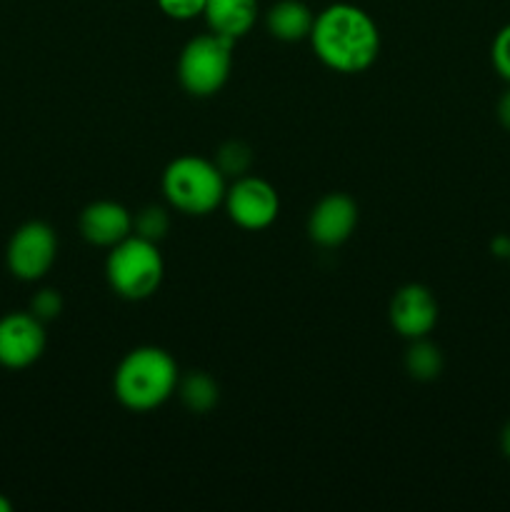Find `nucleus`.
Here are the masks:
<instances>
[{"label": "nucleus", "instance_id": "obj_20", "mask_svg": "<svg viewBox=\"0 0 510 512\" xmlns=\"http://www.w3.org/2000/svg\"><path fill=\"white\" fill-rule=\"evenodd\" d=\"M158 8L173 20H193L200 18L208 0H155Z\"/></svg>", "mask_w": 510, "mask_h": 512}, {"label": "nucleus", "instance_id": "obj_23", "mask_svg": "<svg viewBox=\"0 0 510 512\" xmlns=\"http://www.w3.org/2000/svg\"><path fill=\"white\" fill-rule=\"evenodd\" d=\"M500 450H503L505 460L510 463V423H505V428L500 430Z\"/></svg>", "mask_w": 510, "mask_h": 512}, {"label": "nucleus", "instance_id": "obj_3", "mask_svg": "<svg viewBox=\"0 0 510 512\" xmlns=\"http://www.w3.org/2000/svg\"><path fill=\"white\" fill-rule=\"evenodd\" d=\"M228 190V178L218 165L200 155H180L163 170V195L173 210L203 218L220 208Z\"/></svg>", "mask_w": 510, "mask_h": 512}, {"label": "nucleus", "instance_id": "obj_18", "mask_svg": "<svg viewBox=\"0 0 510 512\" xmlns=\"http://www.w3.org/2000/svg\"><path fill=\"white\" fill-rule=\"evenodd\" d=\"M30 313L38 320H43V323H50V320H55L63 313V295L53 288L38 290L33 300H30Z\"/></svg>", "mask_w": 510, "mask_h": 512}, {"label": "nucleus", "instance_id": "obj_22", "mask_svg": "<svg viewBox=\"0 0 510 512\" xmlns=\"http://www.w3.org/2000/svg\"><path fill=\"white\" fill-rule=\"evenodd\" d=\"M490 248H493V255H498V258H510V238H505V235H498Z\"/></svg>", "mask_w": 510, "mask_h": 512}, {"label": "nucleus", "instance_id": "obj_1", "mask_svg": "<svg viewBox=\"0 0 510 512\" xmlns=\"http://www.w3.org/2000/svg\"><path fill=\"white\" fill-rule=\"evenodd\" d=\"M308 40L320 63L345 75L368 70L380 53L378 25L353 3H333L320 10Z\"/></svg>", "mask_w": 510, "mask_h": 512}, {"label": "nucleus", "instance_id": "obj_5", "mask_svg": "<svg viewBox=\"0 0 510 512\" xmlns=\"http://www.w3.org/2000/svg\"><path fill=\"white\" fill-rule=\"evenodd\" d=\"M235 40L218 33H203L183 45L178 58V80L193 98H213L228 83L233 70Z\"/></svg>", "mask_w": 510, "mask_h": 512}, {"label": "nucleus", "instance_id": "obj_8", "mask_svg": "<svg viewBox=\"0 0 510 512\" xmlns=\"http://www.w3.org/2000/svg\"><path fill=\"white\" fill-rule=\"evenodd\" d=\"M45 323L33 313H8L0 318V365L23 370L45 353Z\"/></svg>", "mask_w": 510, "mask_h": 512}, {"label": "nucleus", "instance_id": "obj_4", "mask_svg": "<svg viewBox=\"0 0 510 512\" xmlns=\"http://www.w3.org/2000/svg\"><path fill=\"white\" fill-rule=\"evenodd\" d=\"M163 275L165 263L158 243L135 233L113 245L105 258V280H108L110 290L118 298L133 300V303L158 293Z\"/></svg>", "mask_w": 510, "mask_h": 512}, {"label": "nucleus", "instance_id": "obj_7", "mask_svg": "<svg viewBox=\"0 0 510 512\" xmlns=\"http://www.w3.org/2000/svg\"><path fill=\"white\" fill-rule=\"evenodd\" d=\"M225 213L238 228L243 230H265L278 220L280 198L278 190L268 180L258 175H243L235 178L225 190Z\"/></svg>", "mask_w": 510, "mask_h": 512}, {"label": "nucleus", "instance_id": "obj_9", "mask_svg": "<svg viewBox=\"0 0 510 512\" xmlns=\"http://www.w3.org/2000/svg\"><path fill=\"white\" fill-rule=\"evenodd\" d=\"M438 315L440 308L433 290L420 283H410L395 290L388 308L390 325L405 340L428 338L435 325H438Z\"/></svg>", "mask_w": 510, "mask_h": 512}, {"label": "nucleus", "instance_id": "obj_11", "mask_svg": "<svg viewBox=\"0 0 510 512\" xmlns=\"http://www.w3.org/2000/svg\"><path fill=\"white\" fill-rule=\"evenodd\" d=\"M78 228L85 243L110 250L133 235V213L115 200H95L83 208Z\"/></svg>", "mask_w": 510, "mask_h": 512}, {"label": "nucleus", "instance_id": "obj_13", "mask_svg": "<svg viewBox=\"0 0 510 512\" xmlns=\"http://www.w3.org/2000/svg\"><path fill=\"white\" fill-rule=\"evenodd\" d=\"M313 23L315 13L303 0H278L265 13V28H268V33L275 40H283V43H300V40L310 38Z\"/></svg>", "mask_w": 510, "mask_h": 512}, {"label": "nucleus", "instance_id": "obj_14", "mask_svg": "<svg viewBox=\"0 0 510 512\" xmlns=\"http://www.w3.org/2000/svg\"><path fill=\"white\" fill-rule=\"evenodd\" d=\"M175 393H178L180 403L195 415L210 413L220 400L218 383L203 370H190L188 375H180Z\"/></svg>", "mask_w": 510, "mask_h": 512}, {"label": "nucleus", "instance_id": "obj_6", "mask_svg": "<svg viewBox=\"0 0 510 512\" xmlns=\"http://www.w3.org/2000/svg\"><path fill=\"white\" fill-rule=\"evenodd\" d=\"M55 258H58V235L43 220H30L20 225L5 250L8 270L23 283L45 278Z\"/></svg>", "mask_w": 510, "mask_h": 512}, {"label": "nucleus", "instance_id": "obj_25", "mask_svg": "<svg viewBox=\"0 0 510 512\" xmlns=\"http://www.w3.org/2000/svg\"><path fill=\"white\" fill-rule=\"evenodd\" d=\"M508 260H510V258H508Z\"/></svg>", "mask_w": 510, "mask_h": 512}, {"label": "nucleus", "instance_id": "obj_19", "mask_svg": "<svg viewBox=\"0 0 510 512\" xmlns=\"http://www.w3.org/2000/svg\"><path fill=\"white\" fill-rule=\"evenodd\" d=\"M490 63L495 73L510 85V23L495 33L493 45H490Z\"/></svg>", "mask_w": 510, "mask_h": 512}, {"label": "nucleus", "instance_id": "obj_2", "mask_svg": "<svg viewBox=\"0 0 510 512\" xmlns=\"http://www.w3.org/2000/svg\"><path fill=\"white\" fill-rule=\"evenodd\" d=\"M178 380V363L168 350L158 345H140L130 350L115 368L113 393L123 408L133 413H150L173 398Z\"/></svg>", "mask_w": 510, "mask_h": 512}, {"label": "nucleus", "instance_id": "obj_17", "mask_svg": "<svg viewBox=\"0 0 510 512\" xmlns=\"http://www.w3.org/2000/svg\"><path fill=\"white\" fill-rule=\"evenodd\" d=\"M168 230L170 215L163 205H145L140 213L133 215V233L140 235V238L160 243L168 235Z\"/></svg>", "mask_w": 510, "mask_h": 512}, {"label": "nucleus", "instance_id": "obj_12", "mask_svg": "<svg viewBox=\"0 0 510 512\" xmlns=\"http://www.w3.org/2000/svg\"><path fill=\"white\" fill-rule=\"evenodd\" d=\"M258 13V0H208L203 18L213 33L240 40L253 30Z\"/></svg>", "mask_w": 510, "mask_h": 512}, {"label": "nucleus", "instance_id": "obj_16", "mask_svg": "<svg viewBox=\"0 0 510 512\" xmlns=\"http://www.w3.org/2000/svg\"><path fill=\"white\" fill-rule=\"evenodd\" d=\"M213 163L218 165V170L225 178L235 180L250 173V168H253L255 163V153L248 143H243V140H225L218 148V153H215Z\"/></svg>", "mask_w": 510, "mask_h": 512}, {"label": "nucleus", "instance_id": "obj_15", "mask_svg": "<svg viewBox=\"0 0 510 512\" xmlns=\"http://www.w3.org/2000/svg\"><path fill=\"white\" fill-rule=\"evenodd\" d=\"M443 353L435 343H430L428 338L410 340V348L405 350V370L413 380L420 383H430V380L440 378L443 373Z\"/></svg>", "mask_w": 510, "mask_h": 512}, {"label": "nucleus", "instance_id": "obj_21", "mask_svg": "<svg viewBox=\"0 0 510 512\" xmlns=\"http://www.w3.org/2000/svg\"><path fill=\"white\" fill-rule=\"evenodd\" d=\"M495 115H498V123L503 125V128L510 133V88L505 90V93L498 98V105H495Z\"/></svg>", "mask_w": 510, "mask_h": 512}, {"label": "nucleus", "instance_id": "obj_10", "mask_svg": "<svg viewBox=\"0 0 510 512\" xmlns=\"http://www.w3.org/2000/svg\"><path fill=\"white\" fill-rule=\"evenodd\" d=\"M358 228V203L345 193H328L308 215V238L320 248H338Z\"/></svg>", "mask_w": 510, "mask_h": 512}, {"label": "nucleus", "instance_id": "obj_24", "mask_svg": "<svg viewBox=\"0 0 510 512\" xmlns=\"http://www.w3.org/2000/svg\"><path fill=\"white\" fill-rule=\"evenodd\" d=\"M10 508H13V505H10V500L0 495V512H10Z\"/></svg>", "mask_w": 510, "mask_h": 512}]
</instances>
